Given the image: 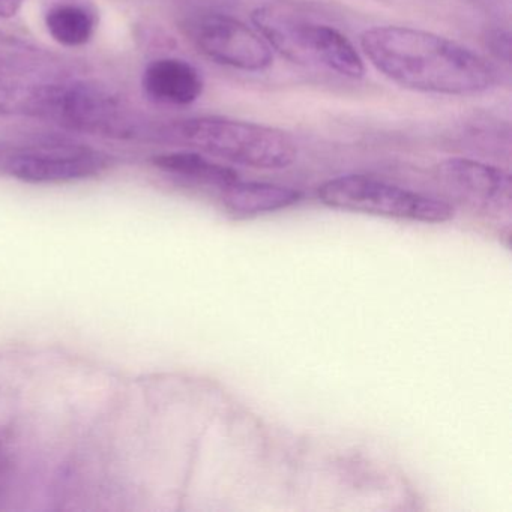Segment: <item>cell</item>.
Segmentation results:
<instances>
[{
  "mask_svg": "<svg viewBox=\"0 0 512 512\" xmlns=\"http://www.w3.org/2000/svg\"><path fill=\"white\" fill-rule=\"evenodd\" d=\"M362 52L395 85L424 94L469 97L497 82L493 64L469 47L433 32L377 26L361 35Z\"/></svg>",
  "mask_w": 512,
  "mask_h": 512,
  "instance_id": "1",
  "label": "cell"
},
{
  "mask_svg": "<svg viewBox=\"0 0 512 512\" xmlns=\"http://www.w3.org/2000/svg\"><path fill=\"white\" fill-rule=\"evenodd\" d=\"M251 20L271 49L292 64L325 68L346 79L364 77V59L349 38L304 8L274 2L257 8Z\"/></svg>",
  "mask_w": 512,
  "mask_h": 512,
  "instance_id": "2",
  "label": "cell"
},
{
  "mask_svg": "<svg viewBox=\"0 0 512 512\" xmlns=\"http://www.w3.org/2000/svg\"><path fill=\"white\" fill-rule=\"evenodd\" d=\"M167 137L232 163L262 170H281L298 158L295 140L277 128L220 116L184 119L157 131Z\"/></svg>",
  "mask_w": 512,
  "mask_h": 512,
  "instance_id": "3",
  "label": "cell"
},
{
  "mask_svg": "<svg viewBox=\"0 0 512 512\" xmlns=\"http://www.w3.org/2000/svg\"><path fill=\"white\" fill-rule=\"evenodd\" d=\"M25 115L82 133L131 139L149 136V127L128 112L118 95L98 83L83 80L35 83Z\"/></svg>",
  "mask_w": 512,
  "mask_h": 512,
  "instance_id": "4",
  "label": "cell"
},
{
  "mask_svg": "<svg viewBox=\"0 0 512 512\" xmlns=\"http://www.w3.org/2000/svg\"><path fill=\"white\" fill-rule=\"evenodd\" d=\"M320 202L329 208L419 223H446L454 217L448 202L365 175H346L320 185Z\"/></svg>",
  "mask_w": 512,
  "mask_h": 512,
  "instance_id": "5",
  "label": "cell"
},
{
  "mask_svg": "<svg viewBox=\"0 0 512 512\" xmlns=\"http://www.w3.org/2000/svg\"><path fill=\"white\" fill-rule=\"evenodd\" d=\"M193 46L215 64L245 73L268 70L274 53L265 38L235 17L221 13H197L182 23Z\"/></svg>",
  "mask_w": 512,
  "mask_h": 512,
  "instance_id": "6",
  "label": "cell"
},
{
  "mask_svg": "<svg viewBox=\"0 0 512 512\" xmlns=\"http://www.w3.org/2000/svg\"><path fill=\"white\" fill-rule=\"evenodd\" d=\"M109 167L103 152L83 146L50 145L23 149L11 155L7 170L29 184H61L95 178Z\"/></svg>",
  "mask_w": 512,
  "mask_h": 512,
  "instance_id": "7",
  "label": "cell"
},
{
  "mask_svg": "<svg viewBox=\"0 0 512 512\" xmlns=\"http://www.w3.org/2000/svg\"><path fill=\"white\" fill-rule=\"evenodd\" d=\"M437 176L455 196L476 208H511V178L499 167L470 158H449L437 166Z\"/></svg>",
  "mask_w": 512,
  "mask_h": 512,
  "instance_id": "8",
  "label": "cell"
},
{
  "mask_svg": "<svg viewBox=\"0 0 512 512\" xmlns=\"http://www.w3.org/2000/svg\"><path fill=\"white\" fill-rule=\"evenodd\" d=\"M142 88L154 103L184 107L202 97L205 83L200 71L190 62L179 58H160L146 67Z\"/></svg>",
  "mask_w": 512,
  "mask_h": 512,
  "instance_id": "9",
  "label": "cell"
},
{
  "mask_svg": "<svg viewBox=\"0 0 512 512\" xmlns=\"http://www.w3.org/2000/svg\"><path fill=\"white\" fill-rule=\"evenodd\" d=\"M301 199V191L269 182H244L238 179L221 190L224 209L235 220L281 211L296 205Z\"/></svg>",
  "mask_w": 512,
  "mask_h": 512,
  "instance_id": "10",
  "label": "cell"
},
{
  "mask_svg": "<svg viewBox=\"0 0 512 512\" xmlns=\"http://www.w3.org/2000/svg\"><path fill=\"white\" fill-rule=\"evenodd\" d=\"M46 28L50 37L64 47L86 46L98 28L97 14L80 2H61L46 13Z\"/></svg>",
  "mask_w": 512,
  "mask_h": 512,
  "instance_id": "11",
  "label": "cell"
},
{
  "mask_svg": "<svg viewBox=\"0 0 512 512\" xmlns=\"http://www.w3.org/2000/svg\"><path fill=\"white\" fill-rule=\"evenodd\" d=\"M154 164L164 172L190 179L197 184L218 188L220 191L239 179L238 172L232 167L215 163L197 152L181 151L157 155L154 157Z\"/></svg>",
  "mask_w": 512,
  "mask_h": 512,
  "instance_id": "12",
  "label": "cell"
},
{
  "mask_svg": "<svg viewBox=\"0 0 512 512\" xmlns=\"http://www.w3.org/2000/svg\"><path fill=\"white\" fill-rule=\"evenodd\" d=\"M31 83L20 79L19 74L0 67V113H22Z\"/></svg>",
  "mask_w": 512,
  "mask_h": 512,
  "instance_id": "13",
  "label": "cell"
},
{
  "mask_svg": "<svg viewBox=\"0 0 512 512\" xmlns=\"http://www.w3.org/2000/svg\"><path fill=\"white\" fill-rule=\"evenodd\" d=\"M491 52L503 61H509V35L503 31H496L488 38Z\"/></svg>",
  "mask_w": 512,
  "mask_h": 512,
  "instance_id": "14",
  "label": "cell"
},
{
  "mask_svg": "<svg viewBox=\"0 0 512 512\" xmlns=\"http://www.w3.org/2000/svg\"><path fill=\"white\" fill-rule=\"evenodd\" d=\"M25 0H0V19H13L22 10Z\"/></svg>",
  "mask_w": 512,
  "mask_h": 512,
  "instance_id": "15",
  "label": "cell"
},
{
  "mask_svg": "<svg viewBox=\"0 0 512 512\" xmlns=\"http://www.w3.org/2000/svg\"><path fill=\"white\" fill-rule=\"evenodd\" d=\"M5 455H4V449H2V445H0V488H2V482H4V476H5Z\"/></svg>",
  "mask_w": 512,
  "mask_h": 512,
  "instance_id": "16",
  "label": "cell"
}]
</instances>
